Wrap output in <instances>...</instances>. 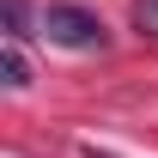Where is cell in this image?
Masks as SVG:
<instances>
[{
  "label": "cell",
  "instance_id": "6da1fadb",
  "mask_svg": "<svg viewBox=\"0 0 158 158\" xmlns=\"http://www.w3.org/2000/svg\"><path fill=\"white\" fill-rule=\"evenodd\" d=\"M37 37L61 43V49H103L110 43V31H103V19L91 12V6H73V0H49L37 19Z\"/></svg>",
  "mask_w": 158,
  "mask_h": 158
},
{
  "label": "cell",
  "instance_id": "7a4b0ae2",
  "mask_svg": "<svg viewBox=\"0 0 158 158\" xmlns=\"http://www.w3.org/2000/svg\"><path fill=\"white\" fill-rule=\"evenodd\" d=\"M0 12H6V43L37 37V31H31V6H24V0H0Z\"/></svg>",
  "mask_w": 158,
  "mask_h": 158
},
{
  "label": "cell",
  "instance_id": "3957f363",
  "mask_svg": "<svg viewBox=\"0 0 158 158\" xmlns=\"http://www.w3.org/2000/svg\"><path fill=\"white\" fill-rule=\"evenodd\" d=\"M0 73H6V85H12V91H24V85H31V61H24V49H19V43H6Z\"/></svg>",
  "mask_w": 158,
  "mask_h": 158
},
{
  "label": "cell",
  "instance_id": "277c9868",
  "mask_svg": "<svg viewBox=\"0 0 158 158\" xmlns=\"http://www.w3.org/2000/svg\"><path fill=\"white\" fill-rule=\"evenodd\" d=\"M134 24L140 31H158V0H134Z\"/></svg>",
  "mask_w": 158,
  "mask_h": 158
}]
</instances>
